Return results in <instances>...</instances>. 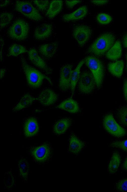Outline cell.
<instances>
[{
    "mask_svg": "<svg viewBox=\"0 0 127 192\" xmlns=\"http://www.w3.org/2000/svg\"><path fill=\"white\" fill-rule=\"evenodd\" d=\"M35 100L36 98L30 94L26 93L22 97L19 102L13 109V111L14 112H17L29 107Z\"/></svg>",
    "mask_w": 127,
    "mask_h": 192,
    "instance_id": "7402d4cb",
    "label": "cell"
},
{
    "mask_svg": "<svg viewBox=\"0 0 127 192\" xmlns=\"http://www.w3.org/2000/svg\"><path fill=\"white\" fill-rule=\"evenodd\" d=\"M110 146L112 147L118 148L122 151H127V139L122 141H115L111 143Z\"/></svg>",
    "mask_w": 127,
    "mask_h": 192,
    "instance_id": "4dcf8cb0",
    "label": "cell"
},
{
    "mask_svg": "<svg viewBox=\"0 0 127 192\" xmlns=\"http://www.w3.org/2000/svg\"><path fill=\"white\" fill-rule=\"evenodd\" d=\"M122 54V49L121 43L116 41L106 52V56L109 59L116 60L121 57Z\"/></svg>",
    "mask_w": 127,
    "mask_h": 192,
    "instance_id": "44dd1931",
    "label": "cell"
},
{
    "mask_svg": "<svg viewBox=\"0 0 127 192\" xmlns=\"http://www.w3.org/2000/svg\"><path fill=\"white\" fill-rule=\"evenodd\" d=\"M58 98V95L54 91L47 89L42 91L36 98V100L43 106H47L54 104Z\"/></svg>",
    "mask_w": 127,
    "mask_h": 192,
    "instance_id": "7c38bea8",
    "label": "cell"
},
{
    "mask_svg": "<svg viewBox=\"0 0 127 192\" xmlns=\"http://www.w3.org/2000/svg\"><path fill=\"white\" fill-rule=\"evenodd\" d=\"M3 182L6 189L9 190H11L14 187L15 180V176L11 170L7 172L4 174Z\"/></svg>",
    "mask_w": 127,
    "mask_h": 192,
    "instance_id": "4316f807",
    "label": "cell"
},
{
    "mask_svg": "<svg viewBox=\"0 0 127 192\" xmlns=\"http://www.w3.org/2000/svg\"><path fill=\"white\" fill-rule=\"evenodd\" d=\"M6 72V69L2 68L0 70V79H1L4 76Z\"/></svg>",
    "mask_w": 127,
    "mask_h": 192,
    "instance_id": "b9f144b4",
    "label": "cell"
},
{
    "mask_svg": "<svg viewBox=\"0 0 127 192\" xmlns=\"http://www.w3.org/2000/svg\"><path fill=\"white\" fill-rule=\"evenodd\" d=\"M123 91L124 96L126 101L127 102V79H124V81Z\"/></svg>",
    "mask_w": 127,
    "mask_h": 192,
    "instance_id": "d590c367",
    "label": "cell"
},
{
    "mask_svg": "<svg viewBox=\"0 0 127 192\" xmlns=\"http://www.w3.org/2000/svg\"><path fill=\"white\" fill-rule=\"evenodd\" d=\"M29 58L33 65L42 70L48 74H51L53 72L52 69L46 63L44 60L38 55L35 48L30 49L28 52Z\"/></svg>",
    "mask_w": 127,
    "mask_h": 192,
    "instance_id": "8fae6325",
    "label": "cell"
},
{
    "mask_svg": "<svg viewBox=\"0 0 127 192\" xmlns=\"http://www.w3.org/2000/svg\"><path fill=\"white\" fill-rule=\"evenodd\" d=\"M15 8L18 12L33 21L41 20L42 17L38 10L30 2L25 1H16Z\"/></svg>",
    "mask_w": 127,
    "mask_h": 192,
    "instance_id": "5b68a950",
    "label": "cell"
},
{
    "mask_svg": "<svg viewBox=\"0 0 127 192\" xmlns=\"http://www.w3.org/2000/svg\"><path fill=\"white\" fill-rule=\"evenodd\" d=\"M85 63L89 68L95 80L96 86L98 88L101 86L103 82L104 69L101 61L93 56H89L84 59Z\"/></svg>",
    "mask_w": 127,
    "mask_h": 192,
    "instance_id": "3957f363",
    "label": "cell"
},
{
    "mask_svg": "<svg viewBox=\"0 0 127 192\" xmlns=\"http://www.w3.org/2000/svg\"><path fill=\"white\" fill-rule=\"evenodd\" d=\"M85 63L84 60L81 61L78 64L75 69L72 72L71 80L70 89L72 95L74 94L75 87L80 76V69Z\"/></svg>",
    "mask_w": 127,
    "mask_h": 192,
    "instance_id": "d4e9b609",
    "label": "cell"
},
{
    "mask_svg": "<svg viewBox=\"0 0 127 192\" xmlns=\"http://www.w3.org/2000/svg\"><path fill=\"white\" fill-rule=\"evenodd\" d=\"M27 51L26 49L23 45L14 44L9 47L8 56L16 57L20 54L26 53Z\"/></svg>",
    "mask_w": 127,
    "mask_h": 192,
    "instance_id": "f1b7e54d",
    "label": "cell"
},
{
    "mask_svg": "<svg viewBox=\"0 0 127 192\" xmlns=\"http://www.w3.org/2000/svg\"><path fill=\"white\" fill-rule=\"evenodd\" d=\"M20 61L27 83L30 88L33 89L39 88L42 85L44 79L47 80L50 85H53L50 78L29 65L23 56L21 57Z\"/></svg>",
    "mask_w": 127,
    "mask_h": 192,
    "instance_id": "6da1fadb",
    "label": "cell"
},
{
    "mask_svg": "<svg viewBox=\"0 0 127 192\" xmlns=\"http://www.w3.org/2000/svg\"><path fill=\"white\" fill-rule=\"evenodd\" d=\"M78 81L79 90L81 93L84 94L92 93L96 85L93 75L91 72L87 71L83 72L81 74Z\"/></svg>",
    "mask_w": 127,
    "mask_h": 192,
    "instance_id": "ba28073f",
    "label": "cell"
},
{
    "mask_svg": "<svg viewBox=\"0 0 127 192\" xmlns=\"http://www.w3.org/2000/svg\"><path fill=\"white\" fill-rule=\"evenodd\" d=\"M85 145V143L72 133L69 139V150L73 153L77 154L80 152Z\"/></svg>",
    "mask_w": 127,
    "mask_h": 192,
    "instance_id": "ffe728a7",
    "label": "cell"
},
{
    "mask_svg": "<svg viewBox=\"0 0 127 192\" xmlns=\"http://www.w3.org/2000/svg\"><path fill=\"white\" fill-rule=\"evenodd\" d=\"M13 15L12 13L9 12H4L1 14V29L9 24L13 19Z\"/></svg>",
    "mask_w": 127,
    "mask_h": 192,
    "instance_id": "f546056e",
    "label": "cell"
},
{
    "mask_svg": "<svg viewBox=\"0 0 127 192\" xmlns=\"http://www.w3.org/2000/svg\"><path fill=\"white\" fill-rule=\"evenodd\" d=\"M103 125L105 130L114 137L121 138L126 134L125 129L117 122L111 113L108 114L104 116Z\"/></svg>",
    "mask_w": 127,
    "mask_h": 192,
    "instance_id": "8992f818",
    "label": "cell"
},
{
    "mask_svg": "<svg viewBox=\"0 0 127 192\" xmlns=\"http://www.w3.org/2000/svg\"><path fill=\"white\" fill-rule=\"evenodd\" d=\"M96 19L100 24L104 25L109 23L112 20V18L111 16L104 13L98 14L96 16Z\"/></svg>",
    "mask_w": 127,
    "mask_h": 192,
    "instance_id": "d6a6232c",
    "label": "cell"
},
{
    "mask_svg": "<svg viewBox=\"0 0 127 192\" xmlns=\"http://www.w3.org/2000/svg\"><path fill=\"white\" fill-rule=\"evenodd\" d=\"M18 163L21 177L23 180L27 181L28 178L29 170V165L28 161L25 158L22 157L19 160Z\"/></svg>",
    "mask_w": 127,
    "mask_h": 192,
    "instance_id": "484cf974",
    "label": "cell"
},
{
    "mask_svg": "<svg viewBox=\"0 0 127 192\" xmlns=\"http://www.w3.org/2000/svg\"><path fill=\"white\" fill-rule=\"evenodd\" d=\"M126 59V68L127 70V53L125 55Z\"/></svg>",
    "mask_w": 127,
    "mask_h": 192,
    "instance_id": "7bdbcfd3",
    "label": "cell"
},
{
    "mask_svg": "<svg viewBox=\"0 0 127 192\" xmlns=\"http://www.w3.org/2000/svg\"><path fill=\"white\" fill-rule=\"evenodd\" d=\"M91 2L96 5H101L107 3V0H92Z\"/></svg>",
    "mask_w": 127,
    "mask_h": 192,
    "instance_id": "8d00e7d4",
    "label": "cell"
},
{
    "mask_svg": "<svg viewBox=\"0 0 127 192\" xmlns=\"http://www.w3.org/2000/svg\"><path fill=\"white\" fill-rule=\"evenodd\" d=\"M123 42L124 46L125 47L127 48V33L124 36Z\"/></svg>",
    "mask_w": 127,
    "mask_h": 192,
    "instance_id": "60d3db41",
    "label": "cell"
},
{
    "mask_svg": "<svg viewBox=\"0 0 127 192\" xmlns=\"http://www.w3.org/2000/svg\"><path fill=\"white\" fill-rule=\"evenodd\" d=\"M73 65L67 64L61 68L59 82V87L62 91H66L70 88L71 80L73 71Z\"/></svg>",
    "mask_w": 127,
    "mask_h": 192,
    "instance_id": "30bf717a",
    "label": "cell"
},
{
    "mask_svg": "<svg viewBox=\"0 0 127 192\" xmlns=\"http://www.w3.org/2000/svg\"><path fill=\"white\" fill-rule=\"evenodd\" d=\"M39 126L36 119L31 117L27 119L24 122L23 130L24 135L26 137H30L36 134L38 132Z\"/></svg>",
    "mask_w": 127,
    "mask_h": 192,
    "instance_id": "4fadbf2b",
    "label": "cell"
},
{
    "mask_svg": "<svg viewBox=\"0 0 127 192\" xmlns=\"http://www.w3.org/2000/svg\"><path fill=\"white\" fill-rule=\"evenodd\" d=\"M58 46L57 42L45 44L41 45L39 48L40 54L46 59H50L54 55Z\"/></svg>",
    "mask_w": 127,
    "mask_h": 192,
    "instance_id": "5bb4252c",
    "label": "cell"
},
{
    "mask_svg": "<svg viewBox=\"0 0 127 192\" xmlns=\"http://www.w3.org/2000/svg\"><path fill=\"white\" fill-rule=\"evenodd\" d=\"M115 37L112 34L105 33L97 38L87 50L89 53L97 56L103 55L114 44Z\"/></svg>",
    "mask_w": 127,
    "mask_h": 192,
    "instance_id": "7a4b0ae2",
    "label": "cell"
},
{
    "mask_svg": "<svg viewBox=\"0 0 127 192\" xmlns=\"http://www.w3.org/2000/svg\"><path fill=\"white\" fill-rule=\"evenodd\" d=\"M121 158L119 153L117 151H115L112 154L108 167V171L110 175L115 173L120 166Z\"/></svg>",
    "mask_w": 127,
    "mask_h": 192,
    "instance_id": "d6986e66",
    "label": "cell"
},
{
    "mask_svg": "<svg viewBox=\"0 0 127 192\" xmlns=\"http://www.w3.org/2000/svg\"><path fill=\"white\" fill-rule=\"evenodd\" d=\"M33 2L38 8L42 11L46 9L49 3V1L46 0H34Z\"/></svg>",
    "mask_w": 127,
    "mask_h": 192,
    "instance_id": "836d02e7",
    "label": "cell"
},
{
    "mask_svg": "<svg viewBox=\"0 0 127 192\" xmlns=\"http://www.w3.org/2000/svg\"><path fill=\"white\" fill-rule=\"evenodd\" d=\"M29 152L36 162L43 163L47 162L51 158L52 151L49 144L46 143L37 146L32 147Z\"/></svg>",
    "mask_w": 127,
    "mask_h": 192,
    "instance_id": "52a82bcc",
    "label": "cell"
},
{
    "mask_svg": "<svg viewBox=\"0 0 127 192\" xmlns=\"http://www.w3.org/2000/svg\"><path fill=\"white\" fill-rule=\"evenodd\" d=\"M9 0H1L0 1V7H3L7 5L10 3Z\"/></svg>",
    "mask_w": 127,
    "mask_h": 192,
    "instance_id": "ab89813d",
    "label": "cell"
},
{
    "mask_svg": "<svg viewBox=\"0 0 127 192\" xmlns=\"http://www.w3.org/2000/svg\"><path fill=\"white\" fill-rule=\"evenodd\" d=\"M63 1L53 0L51 2L46 15L50 19L54 18L62 9Z\"/></svg>",
    "mask_w": 127,
    "mask_h": 192,
    "instance_id": "cb8c5ba5",
    "label": "cell"
},
{
    "mask_svg": "<svg viewBox=\"0 0 127 192\" xmlns=\"http://www.w3.org/2000/svg\"><path fill=\"white\" fill-rule=\"evenodd\" d=\"M114 188L118 192H127V178L118 181L115 184Z\"/></svg>",
    "mask_w": 127,
    "mask_h": 192,
    "instance_id": "1f68e13d",
    "label": "cell"
},
{
    "mask_svg": "<svg viewBox=\"0 0 127 192\" xmlns=\"http://www.w3.org/2000/svg\"><path fill=\"white\" fill-rule=\"evenodd\" d=\"M122 169L123 171L127 172V156L125 158L122 166Z\"/></svg>",
    "mask_w": 127,
    "mask_h": 192,
    "instance_id": "74e56055",
    "label": "cell"
},
{
    "mask_svg": "<svg viewBox=\"0 0 127 192\" xmlns=\"http://www.w3.org/2000/svg\"><path fill=\"white\" fill-rule=\"evenodd\" d=\"M72 122V120L69 118H65L59 120L53 126V132L58 135L63 134L71 125Z\"/></svg>",
    "mask_w": 127,
    "mask_h": 192,
    "instance_id": "ac0fdd59",
    "label": "cell"
},
{
    "mask_svg": "<svg viewBox=\"0 0 127 192\" xmlns=\"http://www.w3.org/2000/svg\"><path fill=\"white\" fill-rule=\"evenodd\" d=\"M92 30L88 25H80L76 26L74 28L73 36L80 47H83L90 38Z\"/></svg>",
    "mask_w": 127,
    "mask_h": 192,
    "instance_id": "9c48e42d",
    "label": "cell"
},
{
    "mask_svg": "<svg viewBox=\"0 0 127 192\" xmlns=\"http://www.w3.org/2000/svg\"><path fill=\"white\" fill-rule=\"evenodd\" d=\"M4 44V42L3 39L1 37L0 38V61H1L2 60V50Z\"/></svg>",
    "mask_w": 127,
    "mask_h": 192,
    "instance_id": "f35d334b",
    "label": "cell"
},
{
    "mask_svg": "<svg viewBox=\"0 0 127 192\" xmlns=\"http://www.w3.org/2000/svg\"><path fill=\"white\" fill-rule=\"evenodd\" d=\"M116 116L121 124L127 127V106L121 107L116 112Z\"/></svg>",
    "mask_w": 127,
    "mask_h": 192,
    "instance_id": "83f0119b",
    "label": "cell"
},
{
    "mask_svg": "<svg viewBox=\"0 0 127 192\" xmlns=\"http://www.w3.org/2000/svg\"><path fill=\"white\" fill-rule=\"evenodd\" d=\"M28 23L23 19H18L15 21L9 29L7 34L12 39L21 41L27 38L29 31Z\"/></svg>",
    "mask_w": 127,
    "mask_h": 192,
    "instance_id": "277c9868",
    "label": "cell"
},
{
    "mask_svg": "<svg viewBox=\"0 0 127 192\" xmlns=\"http://www.w3.org/2000/svg\"><path fill=\"white\" fill-rule=\"evenodd\" d=\"M56 108L72 113H77L80 111L77 102L71 98L64 101L57 106Z\"/></svg>",
    "mask_w": 127,
    "mask_h": 192,
    "instance_id": "e0dca14e",
    "label": "cell"
},
{
    "mask_svg": "<svg viewBox=\"0 0 127 192\" xmlns=\"http://www.w3.org/2000/svg\"><path fill=\"white\" fill-rule=\"evenodd\" d=\"M88 9L86 5L80 7L73 12L64 15L63 19L65 21H75L82 19L87 14Z\"/></svg>",
    "mask_w": 127,
    "mask_h": 192,
    "instance_id": "2e32d148",
    "label": "cell"
},
{
    "mask_svg": "<svg viewBox=\"0 0 127 192\" xmlns=\"http://www.w3.org/2000/svg\"><path fill=\"white\" fill-rule=\"evenodd\" d=\"M52 31V25L49 24L44 23L37 26L34 33L35 38L38 40H43L49 37Z\"/></svg>",
    "mask_w": 127,
    "mask_h": 192,
    "instance_id": "9a60e30c",
    "label": "cell"
},
{
    "mask_svg": "<svg viewBox=\"0 0 127 192\" xmlns=\"http://www.w3.org/2000/svg\"><path fill=\"white\" fill-rule=\"evenodd\" d=\"M124 66V61L120 60L115 62L109 63L108 65V68L112 74L119 78L122 75Z\"/></svg>",
    "mask_w": 127,
    "mask_h": 192,
    "instance_id": "603a6c76",
    "label": "cell"
},
{
    "mask_svg": "<svg viewBox=\"0 0 127 192\" xmlns=\"http://www.w3.org/2000/svg\"><path fill=\"white\" fill-rule=\"evenodd\" d=\"M81 0L65 1V3L68 8L72 9L75 5L81 2Z\"/></svg>",
    "mask_w": 127,
    "mask_h": 192,
    "instance_id": "e575fe53",
    "label": "cell"
}]
</instances>
